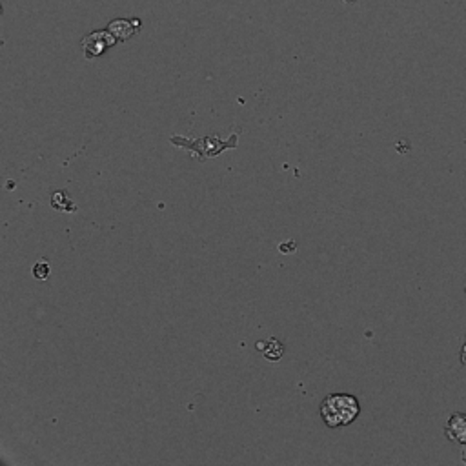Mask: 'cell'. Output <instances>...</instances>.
Segmentation results:
<instances>
[{
  "label": "cell",
  "mask_w": 466,
  "mask_h": 466,
  "mask_svg": "<svg viewBox=\"0 0 466 466\" xmlns=\"http://www.w3.org/2000/svg\"><path fill=\"white\" fill-rule=\"evenodd\" d=\"M321 417L326 426L341 428L356 421L361 414V405L351 394H330L321 402Z\"/></svg>",
  "instance_id": "obj_1"
},
{
  "label": "cell",
  "mask_w": 466,
  "mask_h": 466,
  "mask_svg": "<svg viewBox=\"0 0 466 466\" xmlns=\"http://www.w3.org/2000/svg\"><path fill=\"white\" fill-rule=\"evenodd\" d=\"M445 436L456 445L466 446V414H454L445 425Z\"/></svg>",
  "instance_id": "obj_2"
},
{
  "label": "cell",
  "mask_w": 466,
  "mask_h": 466,
  "mask_svg": "<svg viewBox=\"0 0 466 466\" xmlns=\"http://www.w3.org/2000/svg\"><path fill=\"white\" fill-rule=\"evenodd\" d=\"M110 33H93L88 39H84V50H86V57H97L104 53L106 48H110V46L115 44V39H110Z\"/></svg>",
  "instance_id": "obj_3"
},
{
  "label": "cell",
  "mask_w": 466,
  "mask_h": 466,
  "mask_svg": "<svg viewBox=\"0 0 466 466\" xmlns=\"http://www.w3.org/2000/svg\"><path fill=\"white\" fill-rule=\"evenodd\" d=\"M257 350L261 351L268 361H279L284 353V344L275 337H270L266 341L257 342Z\"/></svg>",
  "instance_id": "obj_4"
},
{
  "label": "cell",
  "mask_w": 466,
  "mask_h": 466,
  "mask_svg": "<svg viewBox=\"0 0 466 466\" xmlns=\"http://www.w3.org/2000/svg\"><path fill=\"white\" fill-rule=\"evenodd\" d=\"M51 206H53L55 210H61V211H75L77 210L75 204H73V201L68 197L66 191H55L53 197H51Z\"/></svg>",
  "instance_id": "obj_5"
},
{
  "label": "cell",
  "mask_w": 466,
  "mask_h": 466,
  "mask_svg": "<svg viewBox=\"0 0 466 466\" xmlns=\"http://www.w3.org/2000/svg\"><path fill=\"white\" fill-rule=\"evenodd\" d=\"M110 33H113V37H119L121 41H126V39H130L133 35V30H131V24L128 21H113L108 28Z\"/></svg>",
  "instance_id": "obj_6"
},
{
  "label": "cell",
  "mask_w": 466,
  "mask_h": 466,
  "mask_svg": "<svg viewBox=\"0 0 466 466\" xmlns=\"http://www.w3.org/2000/svg\"><path fill=\"white\" fill-rule=\"evenodd\" d=\"M50 275V266L46 261H39L35 266H33V277L39 279V281H44Z\"/></svg>",
  "instance_id": "obj_7"
},
{
  "label": "cell",
  "mask_w": 466,
  "mask_h": 466,
  "mask_svg": "<svg viewBox=\"0 0 466 466\" xmlns=\"http://www.w3.org/2000/svg\"><path fill=\"white\" fill-rule=\"evenodd\" d=\"M459 359H461V365L466 368V342H465V344H463L461 353H459Z\"/></svg>",
  "instance_id": "obj_8"
},
{
  "label": "cell",
  "mask_w": 466,
  "mask_h": 466,
  "mask_svg": "<svg viewBox=\"0 0 466 466\" xmlns=\"http://www.w3.org/2000/svg\"><path fill=\"white\" fill-rule=\"evenodd\" d=\"M465 463H466V456H465Z\"/></svg>",
  "instance_id": "obj_9"
}]
</instances>
